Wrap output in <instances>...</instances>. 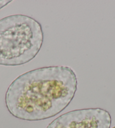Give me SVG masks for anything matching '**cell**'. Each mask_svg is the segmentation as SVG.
<instances>
[{
	"instance_id": "obj_1",
	"label": "cell",
	"mask_w": 115,
	"mask_h": 128,
	"mask_svg": "<svg viewBox=\"0 0 115 128\" xmlns=\"http://www.w3.org/2000/svg\"><path fill=\"white\" fill-rule=\"evenodd\" d=\"M76 73L67 66H49L24 73L12 81L5 95L10 114L20 120H46L60 114L77 90Z\"/></svg>"
},
{
	"instance_id": "obj_2",
	"label": "cell",
	"mask_w": 115,
	"mask_h": 128,
	"mask_svg": "<svg viewBox=\"0 0 115 128\" xmlns=\"http://www.w3.org/2000/svg\"><path fill=\"white\" fill-rule=\"evenodd\" d=\"M41 24L32 17L13 15L0 20V65L19 66L33 60L44 42Z\"/></svg>"
},
{
	"instance_id": "obj_3",
	"label": "cell",
	"mask_w": 115,
	"mask_h": 128,
	"mask_svg": "<svg viewBox=\"0 0 115 128\" xmlns=\"http://www.w3.org/2000/svg\"><path fill=\"white\" fill-rule=\"evenodd\" d=\"M112 118L106 110L94 108L76 110L63 114L46 128H110Z\"/></svg>"
},
{
	"instance_id": "obj_4",
	"label": "cell",
	"mask_w": 115,
	"mask_h": 128,
	"mask_svg": "<svg viewBox=\"0 0 115 128\" xmlns=\"http://www.w3.org/2000/svg\"><path fill=\"white\" fill-rule=\"evenodd\" d=\"M12 1H8V0H0V10L8 5Z\"/></svg>"
},
{
	"instance_id": "obj_5",
	"label": "cell",
	"mask_w": 115,
	"mask_h": 128,
	"mask_svg": "<svg viewBox=\"0 0 115 128\" xmlns=\"http://www.w3.org/2000/svg\"><path fill=\"white\" fill-rule=\"evenodd\" d=\"M115 128V126H114V128Z\"/></svg>"
}]
</instances>
